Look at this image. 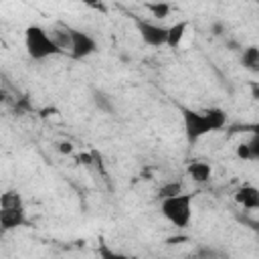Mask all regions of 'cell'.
<instances>
[{
    "mask_svg": "<svg viewBox=\"0 0 259 259\" xmlns=\"http://www.w3.org/2000/svg\"><path fill=\"white\" fill-rule=\"evenodd\" d=\"M24 47H26L28 57L34 59V61H42V59H49V57H55V55L63 53V49L55 42L51 32H47L45 28H40L36 24L26 26V30H24Z\"/></svg>",
    "mask_w": 259,
    "mask_h": 259,
    "instance_id": "cell-1",
    "label": "cell"
},
{
    "mask_svg": "<svg viewBox=\"0 0 259 259\" xmlns=\"http://www.w3.org/2000/svg\"><path fill=\"white\" fill-rule=\"evenodd\" d=\"M160 210L170 225H174L176 229H184L192 219V194L180 192L176 196L162 198Z\"/></svg>",
    "mask_w": 259,
    "mask_h": 259,
    "instance_id": "cell-2",
    "label": "cell"
},
{
    "mask_svg": "<svg viewBox=\"0 0 259 259\" xmlns=\"http://www.w3.org/2000/svg\"><path fill=\"white\" fill-rule=\"evenodd\" d=\"M182 121H184V134H186V140L190 144L198 142L202 136L210 134V132H217L214 130V123L210 119V113L208 109L206 111H194V109H182Z\"/></svg>",
    "mask_w": 259,
    "mask_h": 259,
    "instance_id": "cell-3",
    "label": "cell"
},
{
    "mask_svg": "<svg viewBox=\"0 0 259 259\" xmlns=\"http://www.w3.org/2000/svg\"><path fill=\"white\" fill-rule=\"evenodd\" d=\"M138 32L142 36V40L150 47H164L168 45V26H162L158 22H150V20H136Z\"/></svg>",
    "mask_w": 259,
    "mask_h": 259,
    "instance_id": "cell-4",
    "label": "cell"
},
{
    "mask_svg": "<svg viewBox=\"0 0 259 259\" xmlns=\"http://www.w3.org/2000/svg\"><path fill=\"white\" fill-rule=\"evenodd\" d=\"M95 51H97V42L91 34L71 28V49H69V53H71L73 59H85V57L93 55Z\"/></svg>",
    "mask_w": 259,
    "mask_h": 259,
    "instance_id": "cell-5",
    "label": "cell"
},
{
    "mask_svg": "<svg viewBox=\"0 0 259 259\" xmlns=\"http://www.w3.org/2000/svg\"><path fill=\"white\" fill-rule=\"evenodd\" d=\"M26 223L24 214V204H0V225L4 231L18 229Z\"/></svg>",
    "mask_w": 259,
    "mask_h": 259,
    "instance_id": "cell-6",
    "label": "cell"
},
{
    "mask_svg": "<svg viewBox=\"0 0 259 259\" xmlns=\"http://www.w3.org/2000/svg\"><path fill=\"white\" fill-rule=\"evenodd\" d=\"M235 200L239 206L247 210H259V188L251 184H243L235 190Z\"/></svg>",
    "mask_w": 259,
    "mask_h": 259,
    "instance_id": "cell-7",
    "label": "cell"
},
{
    "mask_svg": "<svg viewBox=\"0 0 259 259\" xmlns=\"http://www.w3.org/2000/svg\"><path fill=\"white\" fill-rule=\"evenodd\" d=\"M186 174H188L194 182L204 184V182L210 180V176H212V168H210V164L204 162V160H192V162L186 166Z\"/></svg>",
    "mask_w": 259,
    "mask_h": 259,
    "instance_id": "cell-8",
    "label": "cell"
},
{
    "mask_svg": "<svg viewBox=\"0 0 259 259\" xmlns=\"http://www.w3.org/2000/svg\"><path fill=\"white\" fill-rule=\"evenodd\" d=\"M186 30H188V22H186V20H178V22H174L172 26H168V47L176 49V47L182 42Z\"/></svg>",
    "mask_w": 259,
    "mask_h": 259,
    "instance_id": "cell-9",
    "label": "cell"
},
{
    "mask_svg": "<svg viewBox=\"0 0 259 259\" xmlns=\"http://www.w3.org/2000/svg\"><path fill=\"white\" fill-rule=\"evenodd\" d=\"M51 36L63 49V53L71 49V28L69 26H57L55 30H51Z\"/></svg>",
    "mask_w": 259,
    "mask_h": 259,
    "instance_id": "cell-10",
    "label": "cell"
},
{
    "mask_svg": "<svg viewBox=\"0 0 259 259\" xmlns=\"http://www.w3.org/2000/svg\"><path fill=\"white\" fill-rule=\"evenodd\" d=\"M241 63H243V67H247L251 71H259V47H247L243 51Z\"/></svg>",
    "mask_w": 259,
    "mask_h": 259,
    "instance_id": "cell-11",
    "label": "cell"
},
{
    "mask_svg": "<svg viewBox=\"0 0 259 259\" xmlns=\"http://www.w3.org/2000/svg\"><path fill=\"white\" fill-rule=\"evenodd\" d=\"M180 192H184V184H182L180 180H170V182H164V184L160 186L158 196H160V200H162V198H168V196H176V194H180Z\"/></svg>",
    "mask_w": 259,
    "mask_h": 259,
    "instance_id": "cell-12",
    "label": "cell"
},
{
    "mask_svg": "<svg viewBox=\"0 0 259 259\" xmlns=\"http://www.w3.org/2000/svg\"><path fill=\"white\" fill-rule=\"evenodd\" d=\"M93 103L97 105V109H101L103 113H111L113 111V103H111V97L105 95L103 91H95L93 93Z\"/></svg>",
    "mask_w": 259,
    "mask_h": 259,
    "instance_id": "cell-13",
    "label": "cell"
},
{
    "mask_svg": "<svg viewBox=\"0 0 259 259\" xmlns=\"http://www.w3.org/2000/svg\"><path fill=\"white\" fill-rule=\"evenodd\" d=\"M148 10L152 12V16L162 20V18H166L170 14V4H166V2H152V4H148Z\"/></svg>",
    "mask_w": 259,
    "mask_h": 259,
    "instance_id": "cell-14",
    "label": "cell"
},
{
    "mask_svg": "<svg viewBox=\"0 0 259 259\" xmlns=\"http://www.w3.org/2000/svg\"><path fill=\"white\" fill-rule=\"evenodd\" d=\"M249 148H251V160H259V134H253V138L249 140Z\"/></svg>",
    "mask_w": 259,
    "mask_h": 259,
    "instance_id": "cell-15",
    "label": "cell"
},
{
    "mask_svg": "<svg viewBox=\"0 0 259 259\" xmlns=\"http://www.w3.org/2000/svg\"><path fill=\"white\" fill-rule=\"evenodd\" d=\"M237 158H241V160H251V148H249V142L237 146Z\"/></svg>",
    "mask_w": 259,
    "mask_h": 259,
    "instance_id": "cell-16",
    "label": "cell"
},
{
    "mask_svg": "<svg viewBox=\"0 0 259 259\" xmlns=\"http://www.w3.org/2000/svg\"><path fill=\"white\" fill-rule=\"evenodd\" d=\"M97 253H99L101 257H107V259H115V257H121L119 253H115V251H109V249H105V247H99V249H97Z\"/></svg>",
    "mask_w": 259,
    "mask_h": 259,
    "instance_id": "cell-17",
    "label": "cell"
},
{
    "mask_svg": "<svg viewBox=\"0 0 259 259\" xmlns=\"http://www.w3.org/2000/svg\"><path fill=\"white\" fill-rule=\"evenodd\" d=\"M59 152H61V154H71V152H73V146H71L69 142H61V144H59Z\"/></svg>",
    "mask_w": 259,
    "mask_h": 259,
    "instance_id": "cell-18",
    "label": "cell"
},
{
    "mask_svg": "<svg viewBox=\"0 0 259 259\" xmlns=\"http://www.w3.org/2000/svg\"><path fill=\"white\" fill-rule=\"evenodd\" d=\"M243 132H251V134H259V121L257 123H251V125H245Z\"/></svg>",
    "mask_w": 259,
    "mask_h": 259,
    "instance_id": "cell-19",
    "label": "cell"
},
{
    "mask_svg": "<svg viewBox=\"0 0 259 259\" xmlns=\"http://www.w3.org/2000/svg\"><path fill=\"white\" fill-rule=\"evenodd\" d=\"M77 160H79L81 164H85V166H87V164H91V156H89V154H81Z\"/></svg>",
    "mask_w": 259,
    "mask_h": 259,
    "instance_id": "cell-20",
    "label": "cell"
},
{
    "mask_svg": "<svg viewBox=\"0 0 259 259\" xmlns=\"http://www.w3.org/2000/svg\"><path fill=\"white\" fill-rule=\"evenodd\" d=\"M251 89H253V97L259 99V85L257 83H251Z\"/></svg>",
    "mask_w": 259,
    "mask_h": 259,
    "instance_id": "cell-21",
    "label": "cell"
},
{
    "mask_svg": "<svg viewBox=\"0 0 259 259\" xmlns=\"http://www.w3.org/2000/svg\"><path fill=\"white\" fill-rule=\"evenodd\" d=\"M79 2H83V4H87V6H99L101 0H79Z\"/></svg>",
    "mask_w": 259,
    "mask_h": 259,
    "instance_id": "cell-22",
    "label": "cell"
},
{
    "mask_svg": "<svg viewBox=\"0 0 259 259\" xmlns=\"http://www.w3.org/2000/svg\"><path fill=\"white\" fill-rule=\"evenodd\" d=\"M214 34H221V24H214Z\"/></svg>",
    "mask_w": 259,
    "mask_h": 259,
    "instance_id": "cell-23",
    "label": "cell"
},
{
    "mask_svg": "<svg viewBox=\"0 0 259 259\" xmlns=\"http://www.w3.org/2000/svg\"><path fill=\"white\" fill-rule=\"evenodd\" d=\"M257 2H259V0H257Z\"/></svg>",
    "mask_w": 259,
    "mask_h": 259,
    "instance_id": "cell-24",
    "label": "cell"
}]
</instances>
